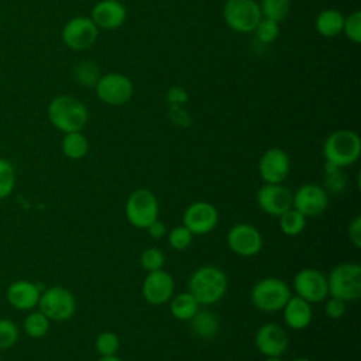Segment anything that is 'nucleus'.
<instances>
[{
	"instance_id": "1",
	"label": "nucleus",
	"mask_w": 361,
	"mask_h": 361,
	"mask_svg": "<svg viewBox=\"0 0 361 361\" xmlns=\"http://www.w3.org/2000/svg\"><path fill=\"white\" fill-rule=\"evenodd\" d=\"M228 288V279L224 271L214 265H202L189 276L188 290L202 306H209L220 302Z\"/></svg>"
},
{
	"instance_id": "2",
	"label": "nucleus",
	"mask_w": 361,
	"mask_h": 361,
	"mask_svg": "<svg viewBox=\"0 0 361 361\" xmlns=\"http://www.w3.org/2000/svg\"><path fill=\"white\" fill-rule=\"evenodd\" d=\"M49 123L63 134L82 131L89 120L87 107L82 100L71 94H59L48 104Z\"/></svg>"
},
{
	"instance_id": "3",
	"label": "nucleus",
	"mask_w": 361,
	"mask_h": 361,
	"mask_svg": "<svg viewBox=\"0 0 361 361\" xmlns=\"http://www.w3.org/2000/svg\"><path fill=\"white\" fill-rule=\"evenodd\" d=\"M361 154V140L353 130L341 128L333 131L323 142V157L326 162L347 168L357 162Z\"/></svg>"
},
{
	"instance_id": "4",
	"label": "nucleus",
	"mask_w": 361,
	"mask_h": 361,
	"mask_svg": "<svg viewBox=\"0 0 361 361\" xmlns=\"http://www.w3.org/2000/svg\"><path fill=\"white\" fill-rule=\"evenodd\" d=\"M327 278L329 296L355 302L361 296V267L357 262H340L331 268Z\"/></svg>"
},
{
	"instance_id": "5",
	"label": "nucleus",
	"mask_w": 361,
	"mask_h": 361,
	"mask_svg": "<svg viewBox=\"0 0 361 361\" xmlns=\"http://www.w3.org/2000/svg\"><path fill=\"white\" fill-rule=\"evenodd\" d=\"M292 295L290 286L276 276H265L251 288L252 305L264 313H276L282 310Z\"/></svg>"
},
{
	"instance_id": "6",
	"label": "nucleus",
	"mask_w": 361,
	"mask_h": 361,
	"mask_svg": "<svg viewBox=\"0 0 361 361\" xmlns=\"http://www.w3.org/2000/svg\"><path fill=\"white\" fill-rule=\"evenodd\" d=\"M128 223L135 228H147L159 216V203L154 192L145 188L133 190L124 206Z\"/></svg>"
},
{
	"instance_id": "7",
	"label": "nucleus",
	"mask_w": 361,
	"mask_h": 361,
	"mask_svg": "<svg viewBox=\"0 0 361 361\" xmlns=\"http://www.w3.org/2000/svg\"><path fill=\"white\" fill-rule=\"evenodd\" d=\"M37 306L51 322H66L75 314L76 299L69 289L54 285L41 292Z\"/></svg>"
},
{
	"instance_id": "8",
	"label": "nucleus",
	"mask_w": 361,
	"mask_h": 361,
	"mask_svg": "<svg viewBox=\"0 0 361 361\" xmlns=\"http://www.w3.org/2000/svg\"><path fill=\"white\" fill-rule=\"evenodd\" d=\"M224 23L235 32H252L262 18L257 0H226L223 6Z\"/></svg>"
},
{
	"instance_id": "9",
	"label": "nucleus",
	"mask_w": 361,
	"mask_h": 361,
	"mask_svg": "<svg viewBox=\"0 0 361 361\" xmlns=\"http://www.w3.org/2000/svg\"><path fill=\"white\" fill-rule=\"evenodd\" d=\"M96 94L100 102L109 106H124L134 94L133 80L123 73L110 72L100 76L96 86Z\"/></svg>"
},
{
	"instance_id": "10",
	"label": "nucleus",
	"mask_w": 361,
	"mask_h": 361,
	"mask_svg": "<svg viewBox=\"0 0 361 361\" xmlns=\"http://www.w3.org/2000/svg\"><path fill=\"white\" fill-rule=\"evenodd\" d=\"M295 295L305 299L309 303L324 302L329 296L327 278L316 268H303L298 271L292 281Z\"/></svg>"
},
{
	"instance_id": "11",
	"label": "nucleus",
	"mask_w": 361,
	"mask_h": 361,
	"mask_svg": "<svg viewBox=\"0 0 361 361\" xmlns=\"http://www.w3.org/2000/svg\"><path fill=\"white\" fill-rule=\"evenodd\" d=\"M99 28L90 17L78 16L71 18L62 28V41L72 51H85L94 45Z\"/></svg>"
},
{
	"instance_id": "12",
	"label": "nucleus",
	"mask_w": 361,
	"mask_h": 361,
	"mask_svg": "<svg viewBox=\"0 0 361 361\" xmlns=\"http://www.w3.org/2000/svg\"><path fill=\"white\" fill-rule=\"evenodd\" d=\"M228 248L238 257L250 258L255 257L262 250V234L261 231L248 223L234 224L226 237Z\"/></svg>"
},
{
	"instance_id": "13",
	"label": "nucleus",
	"mask_w": 361,
	"mask_h": 361,
	"mask_svg": "<svg viewBox=\"0 0 361 361\" xmlns=\"http://www.w3.org/2000/svg\"><path fill=\"white\" fill-rule=\"evenodd\" d=\"M183 226L193 235H204L212 233L219 223V212L214 204L209 202H193L190 203L182 216Z\"/></svg>"
},
{
	"instance_id": "14",
	"label": "nucleus",
	"mask_w": 361,
	"mask_h": 361,
	"mask_svg": "<svg viewBox=\"0 0 361 361\" xmlns=\"http://www.w3.org/2000/svg\"><path fill=\"white\" fill-rule=\"evenodd\" d=\"M329 206L327 190L316 183H303L292 193V207L305 217H314L326 212Z\"/></svg>"
},
{
	"instance_id": "15",
	"label": "nucleus",
	"mask_w": 361,
	"mask_h": 361,
	"mask_svg": "<svg viewBox=\"0 0 361 361\" xmlns=\"http://www.w3.org/2000/svg\"><path fill=\"white\" fill-rule=\"evenodd\" d=\"M175 292V281L169 272L164 268L151 271L142 281L141 293L147 303L152 306H161L171 300Z\"/></svg>"
},
{
	"instance_id": "16",
	"label": "nucleus",
	"mask_w": 361,
	"mask_h": 361,
	"mask_svg": "<svg viewBox=\"0 0 361 361\" xmlns=\"http://www.w3.org/2000/svg\"><path fill=\"white\" fill-rule=\"evenodd\" d=\"M255 200L264 213L279 217L292 207V192L282 183H264L257 190Z\"/></svg>"
},
{
	"instance_id": "17",
	"label": "nucleus",
	"mask_w": 361,
	"mask_h": 361,
	"mask_svg": "<svg viewBox=\"0 0 361 361\" xmlns=\"http://www.w3.org/2000/svg\"><path fill=\"white\" fill-rule=\"evenodd\" d=\"M290 171L289 155L278 147L268 148L258 161V173L264 183H282Z\"/></svg>"
},
{
	"instance_id": "18",
	"label": "nucleus",
	"mask_w": 361,
	"mask_h": 361,
	"mask_svg": "<svg viewBox=\"0 0 361 361\" xmlns=\"http://www.w3.org/2000/svg\"><path fill=\"white\" fill-rule=\"evenodd\" d=\"M254 343L264 357H281L289 345L285 329L276 323H264L255 331Z\"/></svg>"
},
{
	"instance_id": "19",
	"label": "nucleus",
	"mask_w": 361,
	"mask_h": 361,
	"mask_svg": "<svg viewBox=\"0 0 361 361\" xmlns=\"http://www.w3.org/2000/svg\"><path fill=\"white\" fill-rule=\"evenodd\" d=\"M90 18L99 30H116L126 23L127 8L121 1L100 0L93 6Z\"/></svg>"
},
{
	"instance_id": "20",
	"label": "nucleus",
	"mask_w": 361,
	"mask_h": 361,
	"mask_svg": "<svg viewBox=\"0 0 361 361\" xmlns=\"http://www.w3.org/2000/svg\"><path fill=\"white\" fill-rule=\"evenodd\" d=\"M7 300L8 303L17 309V310H31L38 305L39 296H41V288L39 285L20 279L14 281L7 288Z\"/></svg>"
},
{
	"instance_id": "21",
	"label": "nucleus",
	"mask_w": 361,
	"mask_h": 361,
	"mask_svg": "<svg viewBox=\"0 0 361 361\" xmlns=\"http://www.w3.org/2000/svg\"><path fill=\"white\" fill-rule=\"evenodd\" d=\"M282 313H283L285 324L292 330L306 329L310 324L313 317L312 303L296 296L295 293L290 295V298L282 307Z\"/></svg>"
},
{
	"instance_id": "22",
	"label": "nucleus",
	"mask_w": 361,
	"mask_h": 361,
	"mask_svg": "<svg viewBox=\"0 0 361 361\" xmlns=\"http://www.w3.org/2000/svg\"><path fill=\"white\" fill-rule=\"evenodd\" d=\"M344 16L336 8H324L322 10L316 20L314 27L316 31L324 38H334L343 32Z\"/></svg>"
},
{
	"instance_id": "23",
	"label": "nucleus",
	"mask_w": 361,
	"mask_h": 361,
	"mask_svg": "<svg viewBox=\"0 0 361 361\" xmlns=\"http://www.w3.org/2000/svg\"><path fill=\"white\" fill-rule=\"evenodd\" d=\"M168 303H169L171 314L180 322H189L200 307L199 302L195 299V296L189 290L173 295Z\"/></svg>"
},
{
	"instance_id": "24",
	"label": "nucleus",
	"mask_w": 361,
	"mask_h": 361,
	"mask_svg": "<svg viewBox=\"0 0 361 361\" xmlns=\"http://www.w3.org/2000/svg\"><path fill=\"white\" fill-rule=\"evenodd\" d=\"M61 149L69 159H80L89 151V141L82 131L66 133L62 138Z\"/></svg>"
},
{
	"instance_id": "25",
	"label": "nucleus",
	"mask_w": 361,
	"mask_h": 361,
	"mask_svg": "<svg viewBox=\"0 0 361 361\" xmlns=\"http://www.w3.org/2000/svg\"><path fill=\"white\" fill-rule=\"evenodd\" d=\"M189 322L192 331L200 338H210L219 331V319L209 310H197V313Z\"/></svg>"
},
{
	"instance_id": "26",
	"label": "nucleus",
	"mask_w": 361,
	"mask_h": 361,
	"mask_svg": "<svg viewBox=\"0 0 361 361\" xmlns=\"http://www.w3.org/2000/svg\"><path fill=\"white\" fill-rule=\"evenodd\" d=\"M279 228L285 235L295 237L303 233L306 227V219L300 212H298L295 207H290L285 213H282L279 217Z\"/></svg>"
},
{
	"instance_id": "27",
	"label": "nucleus",
	"mask_w": 361,
	"mask_h": 361,
	"mask_svg": "<svg viewBox=\"0 0 361 361\" xmlns=\"http://www.w3.org/2000/svg\"><path fill=\"white\" fill-rule=\"evenodd\" d=\"M259 10L264 18L281 23L290 11V0H261Z\"/></svg>"
},
{
	"instance_id": "28",
	"label": "nucleus",
	"mask_w": 361,
	"mask_h": 361,
	"mask_svg": "<svg viewBox=\"0 0 361 361\" xmlns=\"http://www.w3.org/2000/svg\"><path fill=\"white\" fill-rule=\"evenodd\" d=\"M51 320L39 310L31 312L24 319V331L32 338L44 337L49 330Z\"/></svg>"
},
{
	"instance_id": "29",
	"label": "nucleus",
	"mask_w": 361,
	"mask_h": 361,
	"mask_svg": "<svg viewBox=\"0 0 361 361\" xmlns=\"http://www.w3.org/2000/svg\"><path fill=\"white\" fill-rule=\"evenodd\" d=\"M73 75H75L76 82L80 83L82 86H86V87L96 86L97 80L102 76L99 66L93 61H82V62H79L75 66Z\"/></svg>"
},
{
	"instance_id": "30",
	"label": "nucleus",
	"mask_w": 361,
	"mask_h": 361,
	"mask_svg": "<svg viewBox=\"0 0 361 361\" xmlns=\"http://www.w3.org/2000/svg\"><path fill=\"white\" fill-rule=\"evenodd\" d=\"M347 178L343 168H337L329 162L324 164V189L333 193H341L345 189Z\"/></svg>"
},
{
	"instance_id": "31",
	"label": "nucleus",
	"mask_w": 361,
	"mask_h": 361,
	"mask_svg": "<svg viewBox=\"0 0 361 361\" xmlns=\"http://www.w3.org/2000/svg\"><path fill=\"white\" fill-rule=\"evenodd\" d=\"M94 347L99 355H114L120 348V338L114 331L106 330L97 334Z\"/></svg>"
},
{
	"instance_id": "32",
	"label": "nucleus",
	"mask_w": 361,
	"mask_h": 361,
	"mask_svg": "<svg viewBox=\"0 0 361 361\" xmlns=\"http://www.w3.org/2000/svg\"><path fill=\"white\" fill-rule=\"evenodd\" d=\"M16 186V171L10 161L0 158V199L11 195Z\"/></svg>"
},
{
	"instance_id": "33",
	"label": "nucleus",
	"mask_w": 361,
	"mask_h": 361,
	"mask_svg": "<svg viewBox=\"0 0 361 361\" xmlns=\"http://www.w3.org/2000/svg\"><path fill=\"white\" fill-rule=\"evenodd\" d=\"M168 243L176 251H183L190 247L193 241V234L183 226H175L168 233Z\"/></svg>"
},
{
	"instance_id": "34",
	"label": "nucleus",
	"mask_w": 361,
	"mask_h": 361,
	"mask_svg": "<svg viewBox=\"0 0 361 361\" xmlns=\"http://www.w3.org/2000/svg\"><path fill=\"white\" fill-rule=\"evenodd\" d=\"M140 264L147 272L162 269L165 265V254L157 247H149L141 252Z\"/></svg>"
},
{
	"instance_id": "35",
	"label": "nucleus",
	"mask_w": 361,
	"mask_h": 361,
	"mask_svg": "<svg viewBox=\"0 0 361 361\" xmlns=\"http://www.w3.org/2000/svg\"><path fill=\"white\" fill-rule=\"evenodd\" d=\"M20 337L17 324L10 319H0V350L11 348Z\"/></svg>"
},
{
	"instance_id": "36",
	"label": "nucleus",
	"mask_w": 361,
	"mask_h": 361,
	"mask_svg": "<svg viewBox=\"0 0 361 361\" xmlns=\"http://www.w3.org/2000/svg\"><path fill=\"white\" fill-rule=\"evenodd\" d=\"M279 31H281L279 23L262 17L252 32H255V37L258 41H261L262 44H269L278 38Z\"/></svg>"
},
{
	"instance_id": "37",
	"label": "nucleus",
	"mask_w": 361,
	"mask_h": 361,
	"mask_svg": "<svg viewBox=\"0 0 361 361\" xmlns=\"http://www.w3.org/2000/svg\"><path fill=\"white\" fill-rule=\"evenodd\" d=\"M343 32L351 42L354 44L361 42V11L354 10L347 17H344Z\"/></svg>"
},
{
	"instance_id": "38",
	"label": "nucleus",
	"mask_w": 361,
	"mask_h": 361,
	"mask_svg": "<svg viewBox=\"0 0 361 361\" xmlns=\"http://www.w3.org/2000/svg\"><path fill=\"white\" fill-rule=\"evenodd\" d=\"M345 307H347V303L344 300H341V299L330 296L329 299L324 300V313L330 319H340V317H343V314L345 313Z\"/></svg>"
},
{
	"instance_id": "39",
	"label": "nucleus",
	"mask_w": 361,
	"mask_h": 361,
	"mask_svg": "<svg viewBox=\"0 0 361 361\" xmlns=\"http://www.w3.org/2000/svg\"><path fill=\"white\" fill-rule=\"evenodd\" d=\"M348 238L355 248H361V216H355L348 224Z\"/></svg>"
},
{
	"instance_id": "40",
	"label": "nucleus",
	"mask_w": 361,
	"mask_h": 361,
	"mask_svg": "<svg viewBox=\"0 0 361 361\" xmlns=\"http://www.w3.org/2000/svg\"><path fill=\"white\" fill-rule=\"evenodd\" d=\"M145 230H147V233L149 234V237L154 238V240H161V238L165 237L166 233H168L165 223L161 221L159 219L154 220Z\"/></svg>"
},
{
	"instance_id": "41",
	"label": "nucleus",
	"mask_w": 361,
	"mask_h": 361,
	"mask_svg": "<svg viewBox=\"0 0 361 361\" xmlns=\"http://www.w3.org/2000/svg\"><path fill=\"white\" fill-rule=\"evenodd\" d=\"M97 361H124V360H121L114 354V355H100Z\"/></svg>"
},
{
	"instance_id": "42",
	"label": "nucleus",
	"mask_w": 361,
	"mask_h": 361,
	"mask_svg": "<svg viewBox=\"0 0 361 361\" xmlns=\"http://www.w3.org/2000/svg\"><path fill=\"white\" fill-rule=\"evenodd\" d=\"M264 361H283L281 357H265Z\"/></svg>"
},
{
	"instance_id": "43",
	"label": "nucleus",
	"mask_w": 361,
	"mask_h": 361,
	"mask_svg": "<svg viewBox=\"0 0 361 361\" xmlns=\"http://www.w3.org/2000/svg\"><path fill=\"white\" fill-rule=\"evenodd\" d=\"M292 361H312V360L305 358V357H299V358H295V360H292Z\"/></svg>"
},
{
	"instance_id": "44",
	"label": "nucleus",
	"mask_w": 361,
	"mask_h": 361,
	"mask_svg": "<svg viewBox=\"0 0 361 361\" xmlns=\"http://www.w3.org/2000/svg\"><path fill=\"white\" fill-rule=\"evenodd\" d=\"M116 1H123V0H116Z\"/></svg>"
}]
</instances>
